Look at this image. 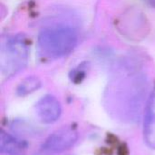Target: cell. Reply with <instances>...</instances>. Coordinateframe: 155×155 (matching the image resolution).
<instances>
[{
  "instance_id": "1",
  "label": "cell",
  "mask_w": 155,
  "mask_h": 155,
  "mask_svg": "<svg viewBox=\"0 0 155 155\" xmlns=\"http://www.w3.org/2000/svg\"><path fill=\"white\" fill-rule=\"evenodd\" d=\"M78 42L76 30L68 25L44 29L38 36L39 51L48 58H60L70 54Z\"/></svg>"
},
{
  "instance_id": "2",
  "label": "cell",
  "mask_w": 155,
  "mask_h": 155,
  "mask_svg": "<svg viewBox=\"0 0 155 155\" xmlns=\"http://www.w3.org/2000/svg\"><path fill=\"white\" fill-rule=\"evenodd\" d=\"M28 59V45L22 35L9 36L1 47V70L5 76H11L22 70Z\"/></svg>"
},
{
  "instance_id": "3",
  "label": "cell",
  "mask_w": 155,
  "mask_h": 155,
  "mask_svg": "<svg viewBox=\"0 0 155 155\" xmlns=\"http://www.w3.org/2000/svg\"><path fill=\"white\" fill-rule=\"evenodd\" d=\"M78 140V133L73 127H63L53 133L43 144V149L51 153H62L71 148Z\"/></svg>"
},
{
  "instance_id": "4",
  "label": "cell",
  "mask_w": 155,
  "mask_h": 155,
  "mask_svg": "<svg viewBox=\"0 0 155 155\" xmlns=\"http://www.w3.org/2000/svg\"><path fill=\"white\" fill-rule=\"evenodd\" d=\"M35 112L38 118L43 123L53 124L59 119L62 107L59 101L54 96L47 94L36 103Z\"/></svg>"
},
{
  "instance_id": "5",
  "label": "cell",
  "mask_w": 155,
  "mask_h": 155,
  "mask_svg": "<svg viewBox=\"0 0 155 155\" xmlns=\"http://www.w3.org/2000/svg\"><path fill=\"white\" fill-rule=\"evenodd\" d=\"M143 135L146 144L155 149V90L151 94L144 116Z\"/></svg>"
},
{
  "instance_id": "6",
  "label": "cell",
  "mask_w": 155,
  "mask_h": 155,
  "mask_svg": "<svg viewBox=\"0 0 155 155\" xmlns=\"http://www.w3.org/2000/svg\"><path fill=\"white\" fill-rule=\"evenodd\" d=\"M28 145L26 142L20 140L13 135L1 131L0 134V151L5 155H25Z\"/></svg>"
},
{
  "instance_id": "7",
  "label": "cell",
  "mask_w": 155,
  "mask_h": 155,
  "mask_svg": "<svg viewBox=\"0 0 155 155\" xmlns=\"http://www.w3.org/2000/svg\"><path fill=\"white\" fill-rule=\"evenodd\" d=\"M40 86H41L40 80L35 76H30L25 79L23 82H21V84L17 86L16 94L20 96H25L35 92Z\"/></svg>"
}]
</instances>
